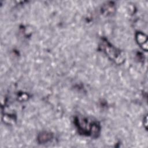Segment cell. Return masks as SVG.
Wrapping results in <instances>:
<instances>
[{"instance_id":"1","label":"cell","mask_w":148,"mask_h":148,"mask_svg":"<svg viewBox=\"0 0 148 148\" xmlns=\"http://www.w3.org/2000/svg\"><path fill=\"white\" fill-rule=\"evenodd\" d=\"M74 123L80 135L96 138L100 134L101 125L97 121L88 118L75 117Z\"/></svg>"},{"instance_id":"4","label":"cell","mask_w":148,"mask_h":148,"mask_svg":"<svg viewBox=\"0 0 148 148\" xmlns=\"http://www.w3.org/2000/svg\"><path fill=\"white\" fill-rule=\"evenodd\" d=\"M53 138V133L47 131H43L38 134L37 136V141L39 144H44L51 141Z\"/></svg>"},{"instance_id":"2","label":"cell","mask_w":148,"mask_h":148,"mask_svg":"<svg viewBox=\"0 0 148 148\" xmlns=\"http://www.w3.org/2000/svg\"><path fill=\"white\" fill-rule=\"evenodd\" d=\"M99 46V49L116 64L120 65L124 62L125 59L121 51L113 46L106 38L101 39Z\"/></svg>"},{"instance_id":"5","label":"cell","mask_w":148,"mask_h":148,"mask_svg":"<svg viewBox=\"0 0 148 148\" xmlns=\"http://www.w3.org/2000/svg\"><path fill=\"white\" fill-rule=\"evenodd\" d=\"M115 10V6L114 5L112 4V2H109V4L105 5L102 8V11L103 14L106 16L110 15L111 14L113 13Z\"/></svg>"},{"instance_id":"3","label":"cell","mask_w":148,"mask_h":148,"mask_svg":"<svg viewBox=\"0 0 148 148\" xmlns=\"http://www.w3.org/2000/svg\"><path fill=\"white\" fill-rule=\"evenodd\" d=\"M135 39L138 44L145 51L147 50V36L142 32H137L135 34Z\"/></svg>"}]
</instances>
